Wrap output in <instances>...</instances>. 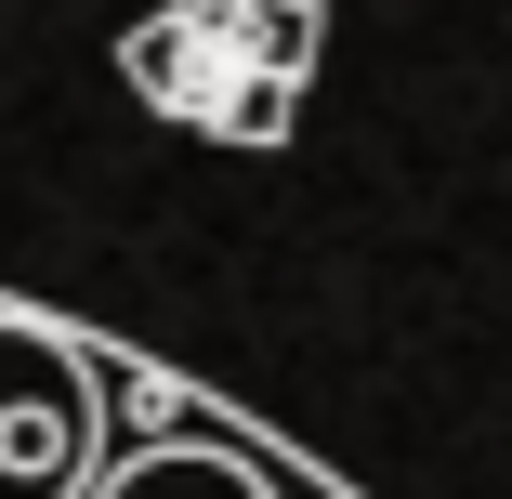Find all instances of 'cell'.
Here are the masks:
<instances>
[{
    "label": "cell",
    "instance_id": "7a4b0ae2",
    "mask_svg": "<svg viewBox=\"0 0 512 499\" xmlns=\"http://www.w3.org/2000/svg\"><path fill=\"white\" fill-rule=\"evenodd\" d=\"M106 486V394L92 355L0 316V499H92Z\"/></svg>",
    "mask_w": 512,
    "mask_h": 499
},
{
    "label": "cell",
    "instance_id": "3957f363",
    "mask_svg": "<svg viewBox=\"0 0 512 499\" xmlns=\"http://www.w3.org/2000/svg\"><path fill=\"white\" fill-rule=\"evenodd\" d=\"M92 499H276V486L237 447H132V460H106Z\"/></svg>",
    "mask_w": 512,
    "mask_h": 499
},
{
    "label": "cell",
    "instance_id": "6da1fadb",
    "mask_svg": "<svg viewBox=\"0 0 512 499\" xmlns=\"http://www.w3.org/2000/svg\"><path fill=\"white\" fill-rule=\"evenodd\" d=\"M316 40H329L316 0H171V14H145L119 40V66H132L145 106L224 132V145H289Z\"/></svg>",
    "mask_w": 512,
    "mask_h": 499
}]
</instances>
